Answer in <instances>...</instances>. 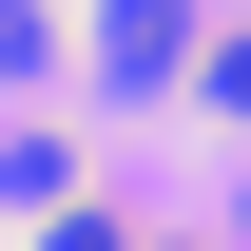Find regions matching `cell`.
<instances>
[{"instance_id":"cell-1","label":"cell","mask_w":251,"mask_h":251,"mask_svg":"<svg viewBox=\"0 0 251 251\" xmlns=\"http://www.w3.org/2000/svg\"><path fill=\"white\" fill-rule=\"evenodd\" d=\"M193 97H213V116H251V39H193Z\"/></svg>"},{"instance_id":"cell-2","label":"cell","mask_w":251,"mask_h":251,"mask_svg":"<svg viewBox=\"0 0 251 251\" xmlns=\"http://www.w3.org/2000/svg\"><path fill=\"white\" fill-rule=\"evenodd\" d=\"M39 251H135V232H116V213H97V193H77V213H58V232H39Z\"/></svg>"}]
</instances>
